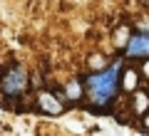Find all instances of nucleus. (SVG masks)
Listing matches in <instances>:
<instances>
[{
  "label": "nucleus",
  "instance_id": "nucleus-1",
  "mask_svg": "<svg viewBox=\"0 0 149 136\" xmlns=\"http://www.w3.org/2000/svg\"><path fill=\"white\" fill-rule=\"evenodd\" d=\"M82 87L87 94V109L92 114H109L112 101L117 99L122 87V62H112L109 67L95 69L82 77Z\"/></svg>",
  "mask_w": 149,
  "mask_h": 136
},
{
  "label": "nucleus",
  "instance_id": "nucleus-2",
  "mask_svg": "<svg viewBox=\"0 0 149 136\" xmlns=\"http://www.w3.org/2000/svg\"><path fill=\"white\" fill-rule=\"evenodd\" d=\"M27 84H30L27 72H25V67H20V64H15V67L0 72V89H3V94H5L8 99H17V97H22L27 92Z\"/></svg>",
  "mask_w": 149,
  "mask_h": 136
},
{
  "label": "nucleus",
  "instance_id": "nucleus-3",
  "mask_svg": "<svg viewBox=\"0 0 149 136\" xmlns=\"http://www.w3.org/2000/svg\"><path fill=\"white\" fill-rule=\"evenodd\" d=\"M124 55L129 59H142V62H149V30H139L129 37L127 47H124Z\"/></svg>",
  "mask_w": 149,
  "mask_h": 136
},
{
  "label": "nucleus",
  "instance_id": "nucleus-4",
  "mask_svg": "<svg viewBox=\"0 0 149 136\" xmlns=\"http://www.w3.org/2000/svg\"><path fill=\"white\" fill-rule=\"evenodd\" d=\"M62 104L65 101L60 99L55 92H40L37 94V109H42V114H50V116H57V114H62Z\"/></svg>",
  "mask_w": 149,
  "mask_h": 136
},
{
  "label": "nucleus",
  "instance_id": "nucleus-5",
  "mask_svg": "<svg viewBox=\"0 0 149 136\" xmlns=\"http://www.w3.org/2000/svg\"><path fill=\"white\" fill-rule=\"evenodd\" d=\"M132 114H139V116H147L149 114V97L144 94V92L132 94Z\"/></svg>",
  "mask_w": 149,
  "mask_h": 136
},
{
  "label": "nucleus",
  "instance_id": "nucleus-6",
  "mask_svg": "<svg viewBox=\"0 0 149 136\" xmlns=\"http://www.w3.org/2000/svg\"><path fill=\"white\" fill-rule=\"evenodd\" d=\"M82 92H85V87H82V77L80 79H72V82L65 87V104H67V101H80Z\"/></svg>",
  "mask_w": 149,
  "mask_h": 136
},
{
  "label": "nucleus",
  "instance_id": "nucleus-7",
  "mask_svg": "<svg viewBox=\"0 0 149 136\" xmlns=\"http://www.w3.org/2000/svg\"><path fill=\"white\" fill-rule=\"evenodd\" d=\"M137 69H124V77H122V87L124 92H129V94H137L139 89H137Z\"/></svg>",
  "mask_w": 149,
  "mask_h": 136
},
{
  "label": "nucleus",
  "instance_id": "nucleus-8",
  "mask_svg": "<svg viewBox=\"0 0 149 136\" xmlns=\"http://www.w3.org/2000/svg\"><path fill=\"white\" fill-rule=\"evenodd\" d=\"M90 64H92V67H95V64H104V59H102V57H100V55H95V57H92V59H90Z\"/></svg>",
  "mask_w": 149,
  "mask_h": 136
},
{
  "label": "nucleus",
  "instance_id": "nucleus-9",
  "mask_svg": "<svg viewBox=\"0 0 149 136\" xmlns=\"http://www.w3.org/2000/svg\"><path fill=\"white\" fill-rule=\"evenodd\" d=\"M142 72H144V77H149V62L142 64Z\"/></svg>",
  "mask_w": 149,
  "mask_h": 136
},
{
  "label": "nucleus",
  "instance_id": "nucleus-10",
  "mask_svg": "<svg viewBox=\"0 0 149 136\" xmlns=\"http://www.w3.org/2000/svg\"><path fill=\"white\" fill-rule=\"evenodd\" d=\"M144 126H147V129H149V114L144 116Z\"/></svg>",
  "mask_w": 149,
  "mask_h": 136
},
{
  "label": "nucleus",
  "instance_id": "nucleus-11",
  "mask_svg": "<svg viewBox=\"0 0 149 136\" xmlns=\"http://www.w3.org/2000/svg\"><path fill=\"white\" fill-rule=\"evenodd\" d=\"M144 8H147V10H149V3H144Z\"/></svg>",
  "mask_w": 149,
  "mask_h": 136
}]
</instances>
